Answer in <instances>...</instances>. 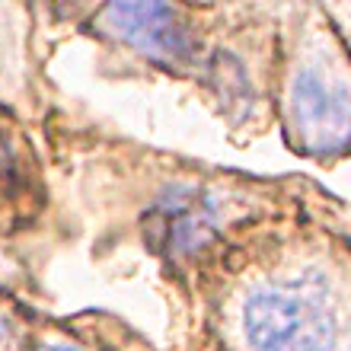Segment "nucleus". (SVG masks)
Wrapping results in <instances>:
<instances>
[{"mask_svg":"<svg viewBox=\"0 0 351 351\" xmlns=\"http://www.w3.org/2000/svg\"><path fill=\"white\" fill-rule=\"evenodd\" d=\"M262 7L112 3L90 10L93 36L150 71L192 80L230 125L265 131L275 112L278 23L256 32Z\"/></svg>","mask_w":351,"mask_h":351,"instance_id":"f257e3e1","label":"nucleus"},{"mask_svg":"<svg viewBox=\"0 0 351 351\" xmlns=\"http://www.w3.org/2000/svg\"><path fill=\"white\" fill-rule=\"evenodd\" d=\"M150 179H134L131 233L176 275L204 278L237 256L243 230L259 227L271 189L256 176H223L141 150Z\"/></svg>","mask_w":351,"mask_h":351,"instance_id":"f03ea898","label":"nucleus"},{"mask_svg":"<svg viewBox=\"0 0 351 351\" xmlns=\"http://www.w3.org/2000/svg\"><path fill=\"white\" fill-rule=\"evenodd\" d=\"M246 281L227 287L223 326L230 351H348L345 262L300 256L243 259Z\"/></svg>","mask_w":351,"mask_h":351,"instance_id":"7ed1b4c3","label":"nucleus"},{"mask_svg":"<svg viewBox=\"0 0 351 351\" xmlns=\"http://www.w3.org/2000/svg\"><path fill=\"white\" fill-rule=\"evenodd\" d=\"M294 23L278 36L275 119L287 144L304 157H345L348 141V58L316 7H287Z\"/></svg>","mask_w":351,"mask_h":351,"instance_id":"20e7f679","label":"nucleus"},{"mask_svg":"<svg viewBox=\"0 0 351 351\" xmlns=\"http://www.w3.org/2000/svg\"><path fill=\"white\" fill-rule=\"evenodd\" d=\"M45 208L38 160L19 125L0 109V237L26 230Z\"/></svg>","mask_w":351,"mask_h":351,"instance_id":"39448f33","label":"nucleus"},{"mask_svg":"<svg viewBox=\"0 0 351 351\" xmlns=\"http://www.w3.org/2000/svg\"><path fill=\"white\" fill-rule=\"evenodd\" d=\"M38 335L29 329L26 313L13 304H0V351H36Z\"/></svg>","mask_w":351,"mask_h":351,"instance_id":"423d86ee","label":"nucleus"},{"mask_svg":"<svg viewBox=\"0 0 351 351\" xmlns=\"http://www.w3.org/2000/svg\"><path fill=\"white\" fill-rule=\"evenodd\" d=\"M36 351H90L84 342H74L67 335H58V339H36Z\"/></svg>","mask_w":351,"mask_h":351,"instance_id":"0eeeda50","label":"nucleus"}]
</instances>
